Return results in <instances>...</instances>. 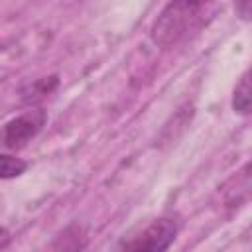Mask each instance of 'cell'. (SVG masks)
<instances>
[{
	"instance_id": "obj_2",
	"label": "cell",
	"mask_w": 252,
	"mask_h": 252,
	"mask_svg": "<svg viewBox=\"0 0 252 252\" xmlns=\"http://www.w3.org/2000/svg\"><path fill=\"white\" fill-rule=\"evenodd\" d=\"M177 234V222L173 219H158L152 224H148L140 234L130 236L128 240L120 242L122 250H146V252H159L167 250Z\"/></svg>"
},
{
	"instance_id": "obj_7",
	"label": "cell",
	"mask_w": 252,
	"mask_h": 252,
	"mask_svg": "<svg viewBox=\"0 0 252 252\" xmlns=\"http://www.w3.org/2000/svg\"><path fill=\"white\" fill-rule=\"evenodd\" d=\"M234 8H236V14H238L244 22L250 20V10H252V2H250V0H236V2H234Z\"/></svg>"
},
{
	"instance_id": "obj_6",
	"label": "cell",
	"mask_w": 252,
	"mask_h": 252,
	"mask_svg": "<svg viewBox=\"0 0 252 252\" xmlns=\"http://www.w3.org/2000/svg\"><path fill=\"white\" fill-rule=\"evenodd\" d=\"M28 169V163L16 156L0 154V179H14L20 177Z\"/></svg>"
},
{
	"instance_id": "obj_3",
	"label": "cell",
	"mask_w": 252,
	"mask_h": 252,
	"mask_svg": "<svg viewBox=\"0 0 252 252\" xmlns=\"http://www.w3.org/2000/svg\"><path fill=\"white\" fill-rule=\"evenodd\" d=\"M45 120H47V114L41 108L28 110V112L8 120L0 130V146L10 148V150L26 146L32 138H35L39 134V130L45 126Z\"/></svg>"
},
{
	"instance_id": "obj_1",
	"label": "cell",
	"mask_w": 252,
	"mask_h": 252,
	"mask_svg": "<svg viewBox=\"0 0 252 252\" xmlns=\"http://www.w3.org/2000/svg\"><path fill=\"white\" fill-rule=\"evenodd\" d=\"M211 0H171L158 16L152 28V39L159 45H171L183 37L191 24L199 18V12Z\"/></svg>"
},
{
	"instance_id": "obj_5",
	"label": "cell",
	"mask_w": 252,
	"mask_h": 252,
	"mask_svg": "<svg viewBox=\"0 0 252 252\" xmlns=\"http://www.w3.org/2000/svg\"><path fill=\"white\" fill-rule=\"evenodd\" d=\"M57 83H59L57 75H51V77H45V79H39V81L28 85V87L22 91V93H24V100L32 102V100H37V98L49 94V93L57 87Z\"/></svg>"
},
{
	"instance_id": "obj_4",
	"label": "cell",
	"mask_w": 252,
	"mask_h": 252,
	"mask_svg": "<svg viewBox=\"0 0 252 252\" xmlns=\"http://www.w3.org/2000/svg\"><path fill=\"white\" fill-rule=\"evenodd\" d=\"M232 108L238 114H248L250 112V73L244 71V75L240 77V81L234 87V94H232Z\"/></svg>"
},
{
	"instance_id": "obj_8",
	"label": "cell",
	"mask_w": 252,
	"mask_h": 252,
	"mask_svg": "<svg viewBox=\"0 0 252 252\" xmlns=\"http://www.w3.org/2000/svg\"><path fill=\"white\" fill-rule=\"evenodd\" d=\"M8 246H10V232L0 226V250H4Z\"/></svg>"
}]
</instances>
